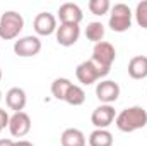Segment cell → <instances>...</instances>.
<instances>
[{"instance_id":"obj_21","label":"cell","mask_w":147,"mask_h":146,"mask_svg":"<svg viewBox=\"0 0 147 146\" xmlns=\"http://www.w3.org/2000/svg\"><path fill=\"white\" fill-rule=\"evenodd\" d=\"M135 19L140 28L147 29V0H142L135 9Z\"/></svg>"},{"instance_id":"obj_4","label":"cell","mask_w":147,"mask_h":146,"mask_svg":"<svg viewBox=\"0 0 147 146\" xmlns=\"http://www.w3.org/2000/svg\"><path fill=\"white\" fill-rule=\"evenodd\" d=\"M115 57H116V52H115V46L108 43V41H99L96 43L94 50H92V62L105 69V71H110L111 69V64L115 62Z\"/></svg>"},{"instance_id":"obj_3","label":"cell","mask_w":147,"mask_h":146,"mask_svg":"<svg viewBox=\"0 0 147 146\" xmlns=\"http://www.w3.org/2000/svg\"><path fill=\"white\" fill-rule=\"evenodd\" d=\"M132 26V10L125 3H116L110 16V28L115 33H125Z\"/></svg>"},{"instance_id":"obj_9","label":"cell","mask_w":147,"mask_h":146,"mask_svg":"<svg viewBox=\"0 0 147 146\" xmlns=\"http://www.w3.org/2000/svg\"><path fill=\"white\" fill-rule=\"evenodd\" d=\"M79 36H80L79 24H60V28H57V41L62 46L75 45Z\"/></svg>"},{"instance_id":"obj_10","label":"cell","mask_w":147,"mask_h":146,"mask_svg":"<svg viewBox=\"0 0 147 146\" xmlns=\"http://www.w3.org/2000/svg\"><path fill=\"white\" fill-rule=\"evenodd\" d=\"M34 31L41 36H50L57 31V17L50 12H41L34 17Z\"/></svg>"},{"instance_id":"obj_5","label":"cell","mask_w":147,"mask_h":146,"mask_svg":"<svg viewBox=\"0 0 147 146\" xmlns=\"http://www.w3.org/2000/svg\"><path fill=\"white\" fill-rule=\"evenodd\" d=\"M108 72H110V71H105V69L98 67L92 60H86V62L79 64L77 69H75V76H77L79 83H82V84H86V86L96 83L99 77L108 76Z\"/></svg>"},{"instance_id":"obj_19","label":"cell","mask_w":147,"mask_h":146,"mask_svg":"<svg viewBox=\"0 0 147 146\" xmlns=\"http://www.w3.org/2000/svg\"><path fill=\"white\" fill-rule=\"evenodd\" d=\"M105 36V26L101 23H89L86 28V38L89 41H96L99 43Z\"/></svg>"},{"instance_id":"obj_2","label":"cell","mask_w":147,"mask_h":146,"mask_svg":"<svg viewBox=\"0 0 147 146\" xmlns=\"http://www.w3.org/2000/svg\"><path fill=\"white\" fill-rule=\"evenodd\" d=\"M24 29V19L19 12L9 10L0 17V38L2 40H14Z\"/></svg>"},{"instance_id":"obj_27","label":"cell","mask_w":147,"mask_h":146,"mask_svg":"<svg viewBox=\"0 0 147 146\" xmlns=\"http://www.w3.org/2000/svg\"><path fill=\"white\" fill-rule=\"evenodd\" d=\"M0 131H2V126H0Z\"/></svg>"},{"instance_id":"obj_20","label":"cell","mask_w":147,"mask_h":146,"mask_svg":"<svg viewBox=\"0 0 147 146\" xmlns=\"http://www.w3.org/2000/svg\"><path fill=\"white\" fill-rule=\"evenodd\" d=\"M89 10L94 16H105L110 10V2L108 0H91L89 2Z\"/></svg>"},{"instance_id":"obj_14","label":"cell","mask_w":147,"mask_h":146,"mask_svg":"<svg viewBox=\"0 0 147 146\" xmlns=\"http://www.w3.org/2000/svg\"><path fill=\"white\" fill-rule=\"evenodd\" d=\"M128 76L132 79H144L147 77V57L137 55L128 62Z\"/></svg>"},{"instance_id":"obj_13","label":"cell","mask_w":147,"mask_h":146,"mask_svg":"<svg viewBox=\"0 0 147 146\" xmlns=\"http://www.w3.org/2000/svg\"><path fill=\"white\" fill-rule=\"evenodd\" d=\"M7 107L14 112H22L26 107V93L22 88H10L5 95Z\"/></svg>"},{"instance_id":"obj_22","label":"cell","mask_w":147,"mask_h":146,"mask_svg":"<svg viewBox=\"0 0 147 146\" xmlns=\"http://www.w3.org/2000/svg\"><path fill=\"white\" fill-rule=\"evenodd\" d=\"M9 120H10V117L7 115V112L3 108H0V126H2V129L9 126Z\"/></svg>"},{"instance_id":"obj_18","label":"cell","mask_w":147,"mask_h":146,"mask_svg":"<svg viewBox=\"0 0 147 146\" xmlns=\"http://www.w3.org/2000/svg\"><path fill=\"white\" fill-rule=\"evenodd\" d=\"M70 86H72V83H70L69 79L58 77V79H55L53 84H51V95H53L57 100H65V95H67V91H69Z\"/></svg>"},{"instance_id":"obj_16","label":"cell","mask_w":147,"mask_h":146,"mask_svg":"<svg viewBox=\"0 0 147 146\" xmlns=\"http://www.w3.org/2000/svg\"><path fill=\"white\" fill-rule=\"evenodd\" d=\"M113 134L106 129H96L89 136V146H111Z\"/></svg>"},{"instance_id":"obj_7","label":"cell","mask_w":147,"mask_h":146,"mask_svg":"<svg viewBox=\"0 0 147 146\" xmlns=\"http://www.w3.org/2000/svg\"><path fill=\"white\" fill-rule=\"evenodd\" d=\"M41 50V41L36 36H24L14 43V53L19 57H34Z\"/></svg>"},{"instance_id":"obj_12","label":"cell","mask_w":147,"mask_h":146,"mask_svg":"<svg viewBox=\"0 0 147 146\" xmlns=\"http://www.w3.org/2000/svg\"><path fill=\"white\" fill-rule=\"evenodd\" d=\"M58 17L62 21V24H79L84 17L82 10L79 5L75 3H63L60 9H58Z\"/></svg>"},{"instance_id":"obj_15","label":"cell","mask_w":147,"mask_h":146,"mask_svg":"<svg viewBox=\"0 0 147 146\" xmlns=\"http://www.w3.org/2000/svg\"><path fill=\"white\" fill-rule=\"evenodd\" d=\"M60 143L62 146H86V136L82 134V131L70 127L62 132Z\"/></svg>"},{"instance_id":"obj_26","label":"cell","mask_w":147,"mask_h":146,"mask_svg":"<svg viewBox=\"0 0 147 146\" xmlns=\"http://www.w3.org/2000/svg\"><path fill=\"white\" fill-rule=\"evenodd\" d=\"M0 79H2V69H0Z\"/></svg>"},{"instance_id":"obj_8","label":"cell","mask_w":147,"mask_h":146,"mask_svg":"<svg viewBox=\"0 0 147 146\" xmlns=\"http://www.w3.org/2000/svg\"><path fill=\"white\" fill-rule=\"evenodd\" d=\"M96 96L103 103H113L120 96V86L115 81H103L96 86Z\"/></svg>"},{"instance_id":"obj_17","label":"cell","mask_w":147,"mask_h":146,"mask_svg":"<svg viewBox=\"0 0 147 146\" xmlns=\"http://www.w3.org/2000/svg\"><path fill=\"white\" fill-rule=\"evenodd\" d=\"M63 102H67L69 105H74V107H79V105H82V103L86 102V93H84V89H82L80 86L72 84V86L69 88V91H67Z\"/></svg>"},{"instance_id":"obj_6","label":"cell","mask_w":147,"mask_h":146,"mask_svg":"<svg viewBox=\"0 0 147 146\" xmlns=\"http://www.w3.org/2000/svg\"><path fill=\"white\" fill-rule=\"evenodd\" d=\"M9 131L14 138H22L31 131V117L26 112H16L9 120Z\"/></svg>"},{"instance_id":"obj_23","label":"cell","mask_w":147,"mask_h":146,"mask_svg":"<svg viewBox=\"0 0 147 146\" xmlns=\"http://www.w3.org/2000/svg\"><path fill=\"white\" fill-rule=\"evenodd\" d=\"M0 146H16L12 139H0Z\"/></svg>"},{"instance_id":"obj_1","label":"cell","mask_w":147,"mask_h":146,"mask_svg":"<svg viewBox=\"0 0 147 146\" xmlns=\"http://www.w3.org/2000/svg\"><path fill=\"white\" fill-rule=\"evenodd\" d=\"M147 124V112L142 107H130L116 115V127L121 132H134L144 129Z\"/></svg>"},{"instance_id":"obj_25","label":"cell","mask_w":147,"mask_h":146,"mask_svg":"<svg viewBox=\"0 0 147 146\" xmlns=\"http://www.w3.org/2000/svg\"><path fill=\"white\" fill-rule=\"evenodd\" d=\"M0 102H2V91H0Z\"/></svg>"},{"instance_id":"obj_11","label":"cell","mask_w":147,"mask_h":146,"mask_svg":"<svg viewBox=\"0 0 147 146\" xmlns=\"http://www.w3.org/2000/svg\"><path fill=\"white\" fill-rule=\"evenodd\" d=\"M113 120H115V108L110 105L98 107L91 115V122L96 126V129H106Z\"/></svg>"},{"instance_id":"obj_24","label":"cell","mask_w":147,"mask_h":146,"mask_svg":"<svg viewBox=\"0 0 147 146\" xmlns=\"http://www.w3.org/2000/svg\"><path fill=\"white\" fill-rule=\"evenodd\" d=\"M16 146H34V145H33V143H29V141H24V139H22V141H17Z\"/></svg>"}]
</instances>
